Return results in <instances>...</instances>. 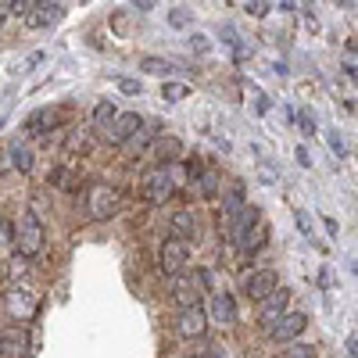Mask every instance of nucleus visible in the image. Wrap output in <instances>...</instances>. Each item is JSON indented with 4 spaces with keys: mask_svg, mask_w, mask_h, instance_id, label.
Instances as JSON below:
<instances>
[{
    "mask_svg": "<svg viewBox=\"0 0 358 358\" xmlns=\"http://www.w3.org/2000/svg\"><path fill=\"white\" fill-rule=\"evenodd\" d=\"M204 330H208V315H204V308L197 305V308H179V315H176V334L179 337H204Z\"/></svg>",
    "mask_w": 358,
    "mask_h": 358,
    "instance_id": "9d476101",
    "label": "nucleus"
},
{
    "mask_svg": "<svg viewBox=\"0 0 358 358\" xmlns=\"http://www.w3.org/2000/svg\"><path fill=\"white\" fill-rule=\"evenodd\" d=\"M11 236H15V226H11L8 219H0V248H4V244L11 241Z\"/></svg>",
    "mask_w": 358,
    "mask_h": 358,
    "instance_id": "cd10ccee",
    "label": "nucleus"
},
{
    "mask_svg": "<svg viewBox=\"0 0 358 358\" xmlns=\"http://www.w3.org/2000/svg\"><path fill=\"white\" fill-rule=\"evenodd\" d=\"M330 147H334V155H337V158H344V155H348V151H344V136H341V133H330Z\"/></svg>",
    "mask_w": 358,
    "mask_h": 358,
    "instance_id": "c85d7f7f",
    "label": "nucleus"
},
{
    "mask_svg": "<svg viewBox=\"0 0 358 358\" xmlns=\"http://www.w3.org/2000/svg\"><path fill=\"white\" fill-rule=\"evenodd\" d=\"M72 179H76V176H72L69 169H54V172H50V183H54L57 190H76Z\"/></svg>",
    "mask_w": 358,
    "mask_h": 358,
    "instance_id": "5701e85b",
    "label": "nucleus"
},
{
    "mask_svg": "<svg viewBox=\"0 0 358 358\" xmlns=\"http://www.w3.org/2000/svg\"><path fill=\"white\" fill-rule=\"evenodd\" d=\"M172 190H176V183H172V172L165 165H158V169H151L143 176V197L151 204H165L172 197Z\"/></svg>",
    "mask_w": 358,
    "mask_h": 358,
    "instance_id": "0eeeda50",
    "label": "nucleus"
},
{
    "mask_svg": "<svg viewBox=\"0 0 358 358\" xmlns=\"http://www.w3.org/2000/svg\"><path fill=\"white\" fill-rule=\"evenodd\" d=\"M212 358H226V355H212Z\"/></svg>",
    "mask_w": 358,
    "mask_h": 358,
    "instance_id": "4c0bfd02",
    "label": "nucleus"
},
{
    "mask_svg": "<svg viewBox=\"0 0 358 358\" xmlns=\"http://www.w3.org/2000/svg\"><path fill=\"white\" fill-rule=\"evenodd\" d=\"M276 287H280V276L273 273V268H255V273H248L241 280V290L251 297V301H265Z\"/></svg>",
    "mask_w": 358,
    "mask_h": 358,
    "instance_id": "6e6552de",
    "label": "nucleus"
},
{
    "mask_svg": "<svg viewBox=\"0 0 358 358\" xmlns=\"http://www.w3.org/2000/svg\"><path fill=\"white\" fill-rule=\"evenodd\" d=\"M348 348H351V355L358 358V341H348Z\"/></svg>",
    "mask_w": 358,
    "mask_h": 358,
    "instance_id": "f704fd0d",
    "label": "nucleus"
},
{
    "mask_svg": "<svg viewBox=\"0 0 358 358\" xmlns=\"http://www.w3.org/2000/svg\"><path fill=\"white\" fill-rule=\"evenodd\" d=\"M169 229L172 236H179V241H190V236H197V219L190 208H179V212L169 215Z\"/></svg>",
    "mask_w": 358,
    "mask_h": 358,
    "instance_id": "4468645a",
    "label": "nucleus"
},
{
    "mask_svg": "<svg viewBox=\"0 0 358 358\" xmlns=\"http://www.w3.org/2000/svg\"><path fill=\"white\" fill-rule=\"evenodd\" d=\"M194 94V90L187 86V83H172V79H165L162 83V97L169 101V104H179V101H187Z\"/></svg>",
    "mask_w": 358,
    "mask_h": 358,
    "instance_id": "412c9836",
    "label": "nucleus"
},
{
    "mask_svg": "<svg viewBox=\"0 0 358 358\" xmlns=\"http://www.w3.org/2000/svg\"><path fill=\"white\" fill-rule=\"evenodd\" d=\"M355 276H358V262H355Z\"/></svg>",
    "mask_w": 358,
    "mask_h": 358,
    "instance_id": "e433bc0d",
    "label": "nucleus"
},
{
    "mask_svg": "<svg viewBox=\"0 0 358 358\" xmlns=\"http://www.w3.org/2000/svg\"><path fill=\"white\" fill-rule=\"evenodd\" d=\"M212 315L222 326H233L236 322V301H233V294H226V290H215L212 294Z\"/></svg>",
    "mask_w": 358,
    "mask_h": 358,
    "instance_id": "2eb2a0df",
    "label": "nucleus"
},
{
    "mask_svg": "<svg viewBox=\"0 0 358 358\" xmlns=\"http://www.w3.org/2000/svg\"><path fill=\"white\" fill-rule=\"evenodd\" d=\"M0 351H4V334H0Z\"/></svg>",
    "mask_w": 358,
    "mask_h": 358,
    "instance_id": "c9c22d12",
    "label": "nucleus"
},
{
    "mask_svg": "<svg viewBox=\"0 0 358 358\" xmlns=\"http://www.w3.org/2000/svg\"><path fill=\"white\" fill-rule=\"evenodd\" d=\"M162 136V126L155 122V118H143V126L136 129V136L126 143L129 147V155H143L147 151V147H155V140Z\"/></svg>",
    "mask_w": 358,
    "mask_h": 358,
    "instance_id": "ddd939ff",
    "label": "nucleus"
},
{
    "mask_svg": "<svg viewBox=\"0 0 358 358\" xmlns=\"http://www.w3.org/2000/svg\"><path fill=\"white\" fill-rule=\"evenodd\" d=\"M297 126H301L305 133H315V122H312V118H308V115H301V122H297Z\"/></svg>",
    "mask_w": 358,
    "mask_h": 358,
    "instance_id": "2f4dec72",
    "label": "nucleus"
},
{
    "mask_svg": "<svg viewBox=\"0 0 358 358\" xmlns=\"http://www.w3.org/2000/svg\"><path fill=\"white\" fill-rule=\"evenodd\" d=\"M15 244H18V255L22 258H36L47 244V229H43V219L36 212H22V222L15 226Z\"/></svg>",
    "mask_w": 358,
    "mask_h": 358,
    "instance_id": "f03ea898",
    "label": "nucleus"
},
{
    "mask_svg": "<svg viewBox=\"0 0 358 358\" xmlns=\"http://www.w3.org/2000/svg\"><path fill=\"white\" fill-rule=\"evenodd\" d=\"M155 155H158L162 165L176 162L179 155H183V140H179V136H158V140H155Z\"/></svg>",
    "mask_w": 358,
    "mask_h": 358,
    "instance_id": "a211bd4d",
    "label": "nucleus"
},
{
    "mask_svg": "<svg viewBox=\"0 0 358 358\" xmlns=\"http://www.w3.org/2000/svg\"><path fill=\"white\" fill-rule=\"evenodd\" d=\"M140 69L147 72V76H172L176 72V62H165V57H143V62H140Z\"/></svg>",
    "mask_w": 358,
    "mask_h": 358,
    "instance_id": "4be33fe9",
    "label": "nucleus"
},
{
    "mask_svg": "<svg viewBox=\"0 0 358 358\" xmlns=\"http://www.w3.org/2000/svg\"><path fill=\"white\" fill-rule=\"evenodd\" d=\"M258 176H262V183H276V169L268 165V162H262V165H258Z\"/></svg>",
    "mask_w": 358,
    "mask_h": 358,
    "instance_id": "bb28decb",
    "label": "nucleus"
},
{
    "mask_svg": "<svg viewBox=\"0 0 358 358\" xmlns=\"http://www.w3.org/2000/svg\"><path fill=\"white\" fill-rule=\"evenodd\" d=\"M190 47H197V50H208V40H201V36H190Z\"/></svg>",
    "mask_w": 358,
    "mask_h": 358,
    "instance_id": "72a5a7b5",
    "label": "nucleus"
},
{
    "mask_svg": "<svg viewBox=\"0 0 358 358\" xmlns=\"http://www.w3.org/2000/svg\"><path fill=\"white\" fill-rule=\"evenodd\" d=\"M258 305H262V308H258V319H262L265 326H268V322H276L280 315L290 312V290H287V287H276V290L268 294L265 301H258Z\"/></svg>",
    "mask_w": 358,
    "mask_h": 358,
    "instance_id": "9b49d317",
    "label": "nucleus"
},
{
    "mask_svg": "<svg viewBox=\"0 0 358 358\" xmlns=\"http://www.w3.org/2000/svg\"><path fill=\"white\" fill-rule=\"evenodd\" d=\"M190 262V241H179V236H165L162 251H158V268L172 280V276H183V268Z\"/></svg>",
    "mask_w": 358,
    "mask_h": 358,
    "instance_id": "20e7f679",
    "label": "nucleus"
},
{
    "mask_svg": "<svg viewBox=\"0 0 358 358\" xmlns=\"http://www.w3.org/2000/svg\"><path fill=\"white\" fill-rule=\"evenodd\" d=\"M204 283H208V273L201 276H172L169 280V290H172V301L179 308H197L201 305V294H204Z\"/></svg>",
    "mask_w": 358,
    "mask_h": 358,
    "instance_id": "39448f33",
    "label": "nucleus"
},
{
    "mask_svg": "<svg viewBox=\"0 0 358 358\" xmlns=\"http://www.w3.org/2000/svg\"><path fill=\"white\" fill-rule=\"evenodd\" d=\"M322 226H326V233H330V236H337V219H334V215H326Z\"/></svg>",
    "mask_w": 358,
    "mask_h": 358,
    "instance_id": "7c9ffc66",
    "label": "nucleus"
},
{
    "mask_svg": "<svg viewBox=\"0 0 358 358\" xmlns=\"http://www.w3.org/2000/svg\"><path fill=\"white\" fill-rule=\"evenodd\" d=\"M297 162H301V165H312V158H308V147H297Z\"/></svg>",
    "mask_w": 358,
    "mask_h": 358,
    "instance_id": "473e14b6",
    "label": "nucleus"
},
{
    "mask_svg": "<svg viewBox=\"0 0 358 358\" xmlns=\"http://www.w3.org/2000/svg\"><path fill=\"white\" fill-rule=\"evenodd\" d=\"M268 8H273V4H265V0H251V4H244V11H248V15H255V18H265V15H268Z\"/></svg>",
    "mask_w": 358,
    "mask_h": 358,
    "instance_id": "a878e982",
    "label": "nucleus"
},
{
    "mask_svg": "<svg viewBox=\"0 0 358 358\" xmlns=\"http://www.w3.org/2000/svg\"><path fill=\"white\" fill-rule=\"evenodd\" d=\"M62 18H65V4H50V0H36L25 22L33 25V29H50V25H57Z\"/></svg>",
    "mask_w": 358,
    "mask_h": 358,
    "instance_id": "f8f14e48",
    "label": "nucleus"
},
{
    "mask_svg": "<svg viewBox=\"0 0 358 358\" xmlns=\"http://www.w3.org/2000/svg\"><path fill=\"white\" fill-rule=\"evenodd\" d=\"M222 208H226V226L236 219L248 208V197H244V187L241 183H233L229 190H226V197H222Z\"/></svg>",
    "mask_w": 358,
    "mask_h": 358,
    "instance_id": "f3484780",
    "label": "nucleus"
},
{
    "mask_svg": "<svg viewBox=\"0 0 358 358\" xmlns=\"http://www.w3.org/2000/svg\"><path fill=\"white\" fill-rule=\"evenodd\" d=\"M305 330H308V315L305 312H287L276 322H268V337L280 341V344H297V337H301Z\"/></svg>",
    "mask_w": 358,
    "mask_h": 358,
    "instance_id": "423d86ee",
    "label": "nucleus"
},
{
    "mask_svg": "<svg viewBox=\"0 0 358 358\" xmlns=\"http://www.w3.org/2000/svg\"><path fill=\"white\" fill-rule=\"evenodd\" d=\"M115 115H118V108H115L111 101H101V104L94 108V115H90V122H94V129L108 133V129H111V122H115Z\"/></svg>",
    "mask_w": 358,
    "mask_h": 358,
    "instance_id": "6ab92c4d",
    "label": "nucleus"
},
{
    "mask_svg": "<svg viewBox=\"0 0 358 358\" xmlns=\"http://www.w3.org/2000/svg\"><path fill=\"white\" fill-rule=\"evenodd\" d=\"M190 358H204V355H190Z\"/></svg>",
    "mask_w": 358,
    "mask_h": 358,
    "instance_id": "58836bf2",
    "label": "nucleus"
},
{
    "mask_svg": "<svg viewBox=\"0 0 358 358\" xmlns=\"http://www.w3.org/2000/svg\"><path fill=\"white\" fill-rule=\"evenodd\" d=\"M86 208H90V219H111L118 215V208H122V194H118V187H108V183H94L86 194Z\"/></svg>",
    "mask_w": 358,
    "mask_h": 358,
    "instance_id": "7ed1b4c3",
    "label": "nucleus"
},
{
    "mask_svg": "<svg viewBox=\"0 0 358 358\" xmlns=\"http://www.w3.org/2000/svg\"><path fill=\"white\" fill-rule=\"evenodd\" d=\"M115 86L122 90L126 97H136V94H143V86H140V79H129V76H115Z\"/></svg>",
    "mask_w": 358,
    "mask_h": 358,
    "instance_id": "b1692460",
    "label": "nucleus"
},
{
    "mask_svg": "<svg viewBox=\"0 0 358 358\" xmlns=\"http://www.w3.org/2000/svg\"><path fill=\"white\" fill-rule=\"evenodd\" d=\"M8 151H11V165H15L18 172H33V151H29L22 140H15Z\"/></svg>",
    "mask_w": 358,
    "mask_h": 358,
    "instance_id": "aec40b11",
    "label": "nucleus"
},
{
    "mask_svg": "<svg viewBox=\"0 0 358 358\" xmlns=\"http://www.w3.org/2000/svg\"><path fill=\"white\" fill-rule=\"evenodd\" d=\"M140 126H143V118H140L136 111H118L115 122H111V129H108L104 136H108V143H122V147H126V143L136 136Z\"/></svg>",
    "mask_w": 358,
    "mask_h": 358,
    "instance_id": "1a4fd4ad",
    "label": "nucleus"
},
{
    "mask_svg": "<svg viewBox=\"0 0 358 358\" xmlns=\"http://www.w3.org/2000/svg\"><path fill=\"white\" fill-rule=\"evenodd\" d=\"M297 229H301L305 236H315V233H312V222L305 219V212H297Z\"/></svg>",
    "mask_w": 358,
    "mask_h": 358,
    "instance_id": "c756f323",
    "label": "nucleus"
},
{
    "mask_svg": "<svg viewBox=\"0 0 358 358\" xmlns=\"http://www.w3.org/2000/svg\"><path fill=\"white\" fill-rule=\"evenodd\" d=\"M65 115V108H43V111H33L29 115V133H47L54 126H62L57 118Z\"/></svg>",
    "mask_w": 358,
    "mask_h": 358,
    "instance_id": "dca6fc26",
    "label": "nucleus"
},
{
    "mask_svg": "<svg viewBox=\"0 0 358 358\" xmlns=\"http://www.w3.org/2000/svg\"><path fill=\"white\" fill-rule=\"evenodd\" d=\"M283 358H319V351H315L312 344H290V348L283 351Z\"/></svg>",
    "mask_w": 358,
    "mask_h": 358,
    "instance_id": "393cba45",
    "label": "nucleus"
},
{
    "mask_svg": "<svg viewBox=\"0 0 358 358\" xmlns=\"http://www.w3.org/2000/svg\"><path fill=\"white\" fill-rule=\"evenodd\" d=\"M226 233H229V241H233V248L236 251H258L262 244H265V222H262V212L255 204H248L241 215H236L229 226H226Z\"/></svg>",
    "mask_w": 358,
    "mask_h": 358,
    "instance_id": "f257e3e1",
    "label": "nucleus"
}]
</instances>
